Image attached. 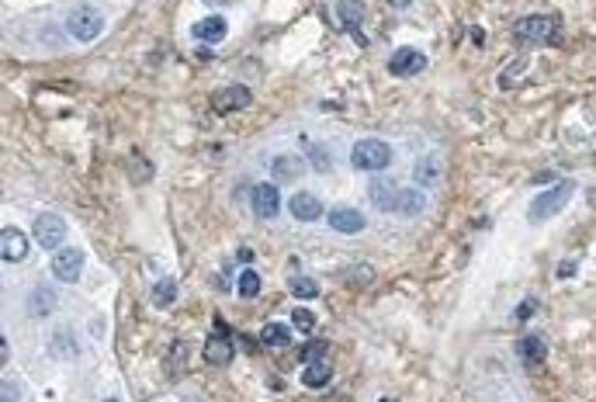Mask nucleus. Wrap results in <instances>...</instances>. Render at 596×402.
<instances>
[{
    "label": "nucleus",
    "mask_w": 596,
    "mask_h": 402,
    "mask_svg": "<svg viewBox=\"0 0 596 402\" xmlns=\"http://www.w3.org/2000/svg\"><path fill=\"white\" fill-rule=\"evenodd\" d=\"M351 163L357 170L378 174V170H385V166L392 163V149H388V142H381V139H361V142L353 146Z\"/></svg>",
    "instance_id": "1"
},
{
    "label": "nucleus",
    "mask_w": 596,
    "mask_h": 402,
    "mask_svg": "<svg viewBox=\"0 0 596 402\" xmlns=\"http://www.w3.org/2000/svg\"><path fill=\"white\" fill-rule=\"evenodd\" d=\"M569 198H572V181H562V184H555L551 191H544L541 198H534V205L527 208V218H531V222H544V218L562 212Z\"/></svg>",
    "instance_id": "2"
},
{
    "label": "nucleus",
    "mask_w": 596,
    "mask_h": 402,
    "mask_svg": "<svg viewBox=\"0 0 596 402\" xmlns=\"http://www.w3.org/2000/svg\"><path fill=\"white\" fill-rule=\"evenodd\" d=\"M513 35L523 42H558V21L555 18H520L513 25Z\"/></svg>",
    "instance_id": "3"
},
{
    "label": "nucleus",
    "mask_w": 596,
    "mask_h": 402,
    "mask_svg": "<svg viewBox=\"0 0 596 402\" xmlns=\"http://www.w3.org/2000/svg\"><path fill=\"white\" fill-rule=\"evenodd\" d=\"M66 240V222L59 218V215L46 212L35 218V243L42 246V250H59Z\"/></svg>",
    "instance_id": "4"
},
{
    "label": "nucleus",
    "mask_w": 596,
    "mask_h": 402,
    "mask_svg": "<svg viewBox=\"0 0 596 402\" xmlns=\"http://www.w3.org/2000/svg\"><path fill=\"white\" fill-rule=\"evenodd\" d=\"M66 28H70V35H77L80 42H94V38L101 35V28H105V18H101L94 7H77V11L70 14Z\"/></svg>",
    "instance_id": "5"
},
{
    "label": "nucleus",
    "mask_w": 596,
    "mask_h": 402,
    "mask_svg": "<svg viewBox=\"0 0 596 402\" xmlns=\"http://www.w3.org/2000/svg\"><path fill=\"white\" fill-rule=\"evenodd\" d=\"M250 90L246 87H222V90H215L212 94V111L215 115H229V111H243V107H250Z\"/></svg>",
    "instance_id": "6"
},
{
    "label": "nucleus",
    "mask_w": 596,
    "mask_h": 402,
    "mask_svg": "<svg viewBox=\"0 0 596 402\" xmlns=\"http://www.w3.org/2000/svg\"><path fill=\"white\" fill-rule=\"evenodd\" d=\"M423 66H427V55L420 49H399L388 59V73H395V77H416V73H423Z\"/></svg>",
    "instance_id": "7"
},
{
    "label": "nucleus",
    "mask_w": 596,
    "mask_h": 402,
    "mask_svg": "<svg viewBox=\"0 0 596 402\" xmlns=\"http://www.w3.org/2000/svg\"><path fill=\"white\" fill-rule=\"evenodd\" d=\"M0 257H4L7 264H18V260H25V257H28L25 233H18L14 226H7V229L0 233Z\"/></svg>",
    "instance_id": "8"
},
{
    "label": "nucleus",
    "mask_w": 596,
    "mask_h": 402,
    "mask_svg": "<svg viewBox=\"0 0 596 402\" xmlns=\"http://www.w3.org/2000/svg\"><path fill=\"white\" fill-rule=\"evenodd\" d=\"M83 270V253L80 250H59L53 257V274L59 281H77Z\"/></svg>",
    "instance_id": "9"
},
{
    "label": "nucleus",
    "mask_w": 596,
    "mask_h": 402,
    "mask_svg": "<svg viewBox=\"0 0 596 402\" xmlns=\"http://www.w3.org/2000/svg\"><path fill=\"white\" fill-rule=\"evenodd\" d=\"M250 198H253V212L260 215V218H274V215L281 212V198H277L274 184H257V188L250 191Z\"/></svg>",
    "instance_id": "10"
},
{
    "label": "nucleus",
    "mask_w": 596,
    "mask_h": 402,
    "mask_svg": "<svg viewBox=\"0 0 596 402\" xmlns=\"http://www.w3.org/2000/svg\"><path fill=\"white\" fill-rule=\"evenodd\" d=\"M329 229H336V233H344V236H353V233H361V229H364V215L357 212V208L340 205V208H333V212H329Z\"/></svg>",
    "instance_id": "11"
},
{
    "label": "nucleus",
    "mask_w": 596,
    "mask_h": 402,
    "mask_svg": "<svg viewBox=\"0 0 596 402\" xmlns=\"http://www.w3.org/2000/svg\"><path fill=\"white\" fill-rule=\"evenodd\" d=\"M292 215L295 218H302V222H316L319 215H323V201L316 198V194H309V191H298V194H292Z\"/></svg>",
    "instance_id": "12"
},
{
    "label": "nucleus",
    "mask_w": 596,
    "mask_h": 402,
    "mask_svg": "<svg viewBox=\"0 0 596 402\" xmlns=\"http://www.w3.org/2000/svg\"><path fill=\"white\" fill-rule=\"evenodd\" d=\"M271 174L277 181H298V177L305 174V160L295 157V153H281V157L271 163Z\"/></svg>",
    "instance_id": "13"
},
{
    "label": "nucleus",
    "mask_w": 596,
    "mask_h": 402,
    "mask_svg": "<svg viewBox=\"0 0 596 402\" xmlns=\"http://www.w3.org/2000/svg\"><path fill=\"white\" fill-rule=\"evenodd\" d=\"M516 354H520V361L527 364V368H538L544 357H548V344H544V337H523L520 340V347H516Z\"/></svg>",
    "instance_id": "14"
},
{
    "label": "nucleus",
    "mask_w": 596,
    "mask_h": 402,
    "mask_svg": "<svg viewBox=\"0 0 596 402\" xmlns=\"http://www.w3.org/2000/svg\"><path fill=\"white\" fill-rule=\"evenodd\" d=\"M225 31H229V25H225V18H218V14H212V18H205V21H198V25L191 28V35H194L198 42H222Z\"/></svg>",
    "instance_id": "15"
},
{
    "label": "nucleus",
    "mask_w": 596,
    "mask_h": 402,
    "mask_svg": "<svg viewBox=\"0 0 596 402\" xmlns=\"http://www.w3.org/2000/svg\"><path fill=\"white\" fill-rule=\"evenodd\" d=\"M205 361L215 364V368H225V364L233 361V344H229L222 333L208 337V340H205Z\"/></svg>",
    "instance_id": "16"
},
{
    "label": "nucleus",
    "mask_w": 596,
    "mask_h": 402,
    "mask_svg": "<svg viewBox=\"0 0 596 402\" xmlns=\"http://www.w3.org/2000/svg\"><path fill=\"white\" fill-rule=\"evenodd\" d=\"M336 14H340V21L353 31V38L364 46V35H361V18H364V4L361 0H340V7H336Z\"/></svg>",
    "instance_id": "17"
},
{
    "label": "nucleus",
    "mask_w": 596,
    "mask_h": 402,
    "mask_svg": "<svg viewBox=\"0 0 596 402\" xmlns=\"http://www.w3.org/2000/svg\"><path fill=\"white\" fill-rule=\"evenodd\" d=\"M371 201L378 205L381 212H395V198H399V191H395V184L392 181H385V177H378L375 184H371Z\"/></svg>",
    "instance_id": "18"
},
{
    "label": "nucleus",
    "mask_w": 596,
    "mask_h": 402,
    "mask_svg": "<svg viewBox=\"0 0 596 402\" xmlns=\"http://www.w3.org/2000/svg\"><path fill=\"white\" fill-rule=\"evenodd\" d=\"M329 378H333V368H329L326 361H312V364H305V371H302V381H305L309 388H323V385H329Z\"/></svg>",
    "instance_id": "19"
},
{
    "label": "nucleus",
    "mask_w": 596,
    "mask_h": 402,
    "mask_svg": "<svg viewBox=\"0 0 596 402\" xmlns=\"http://www.w3.org/2000/svg\"><path fill=\"white\" fill-rule=\"evenodd\" d=\"M260 340L271 344V347H284V344H292V326H284V322H267V326L260 329Z\"/></svg>",
    "instance_id": "20"
},
{
    "label": "nucleus",
    "mask_w": 596,
    "mask_h": 402,
    "mask_svg": "<svg viewBox=\"0 0 596 402\" xmlns=\"http://www.w3.org/2000/svg\"><path fill=\"white\" fill-rule=\"evenodd\" d=\"M395 212L403 215H420L423 212V194L413 188H403L399 191V198H395Z\"/></svg>",
    "instance_id": "21"
},
{
    "label": "nucleus",
    "mask_w": 596,
    "mask_h": 402,
    "mask_svg": "<svg viewBox=\"0 0 596 402\" xmlns=\"http://www.w3.org/2000/svg\"><path fill=\"white\" fill-rule=\"evenodd\" d=\"M174 298H177V281H174V277H163V281H156V285H153V305L166 309Z\"/></svg>",
    "instance_id": "22"
},
{
    "label": "nucleus",
    "mask_w": 596,
    "mask_h": 402,
    "mask_svg": "<svg viewBox=\"0 0 596 402\" xmlns=\"http://www.w3.org/2000/svg\"><path fill=\"white\" fill-rule=\"evenodd\" d=\"M437 177H440V160H430V157H423V160L416 163V181L420 184H434Z\"/></svg>",
    "instance_id": "23"
},
{
    "label": "nucleus",
    "mask_w": 596,
    "mask_h": 402,
    "mask_svg": "<svg viewBox=\"0 0 596 402\" xmlns=\"http://www.w3.org/2000/svg\"><path fill=\"white\" fill-rule=\"evenodd\" d=\"M53 292H42V288H35V292H31V298H28V309H31V312H35V316H46V312H49V309H53Z\"/></svg>",
    "instance_id": "24"
},
{
    "label": "nucleus",
    "mask_w": 596,
    "mask_h": 402,
    "mask_svg": "<svg viewBox=\"0 0 596 402\" xmlns=\"http://www.w3.org/2000/svg\"><path fill=\"white\" fill-rule=\"evenodd\" d=\"M236 288H240V295L243 298H257L260 295V277H257L253 270H243L240 281H236Z\"/></svg>",
    "instance_id": "25"
},
{
    "label": "nucleus",
    "mask_w": 596,
    "mask_h": 402,
    "mask_svg": "<svg viewBox=\"0 0 596 402\" xmlns=\"http://www.w3.org/2000/svg\"><path fill=\"white\" fill-rule=\"evenodd\" d=\"M323 354H326V344L323 340H312L309 347L298 350V361H302V364H312V361H323Z\"/></svg>",
    "instance_id": "26"
},
{
    "label": "nucleus",
    "mask_w": 596,
    "mask_h": 402,
    "mask_svg": "<svg viewBox=\"0 0 596 402\" xmlns=\"http://www.w3.org/2000/svg\"><path fill=\"white\" fill-rule=\"evenodd\" d=\"M292 326L302 329V333H312L316 319H312V312H309V309H292Z\"/></svg>",
    "instance_id": "27"
},
{
    "label": "nucleus",
    "mask_w": 596,
    "mask_h": 402,
    "mask_svg": "<svg viewBox=\"0 0 596 402\" xmlns=\"http://www.w3.org/2000/svg\"><path fill=\"white\" fill-rule=\"evenodd\" d=\"M292 292H295L298 298H316L319 295L316 281H309V277H295V281H292Z\"/></svg>",
    "instance_id": "28"
},
{
    "label": "nucleus",
    "mask_w": 596,
    "mask_h": 402,
    "mask_svg": "<svg viewBox=\"0 0 596 402\" xmlns=\"http://www.w3.org/2000/svg\"><path fill=\"white\" fill-rule=\"evenodd\" d=\"M534 305H538V302H534V298H527V302H523V305L516 309V319H520V322H527L531 316H534Z\"/></svg>",
    "instance_id": "29"
},
{
    "label": "nucleus",
    "mask_w": 596,
    "mask_h": 402,
    "mask_svg": "<svg viewBox=\"0 0 596 402\" xmlns=\"http://www.w3.org/2000/svg\"><path fill=\"white\" fill-rule=\"evenodd\" d=\"M569 274H575V264H558V277H569Z\"/></svg>",
    "instance_id": "30"
},
{
    "label": "nucleus",
    "mask_w": 596,
    "mask_h": 402,
    "mask_svg": "<svg viewBox=\"0 0 596 402\" xmlns=\"http://www.w3.org/2000/svg\"><path fill=\"white\" fill-rule=\"evenodd\" d=\"M14 399V385L11 381H4V402H11Z\"/></svg>",
    "instance_id": "31"
},
{
    "label": "nucleus",
    "mask_w": 596,
    "mask_h": 402,
    "mask_svg": "<svg viewBox=\"0 0 596 402\" xmlns=\"http://www.w3.org/2000/svg\"><path fill=\"white\" fill-rule=\"evenodd\" d=\"M236 257H240V260H243V264H250V260H253V250H246V246H243V250H240V253H236Z\"/></svg>",
    "instance_id": "32"
},
{
    "label": "nucleus",
    "mask_w": 596,
    "mask_h": 402,
    "mask_svg": "<svg viewBox=\"0 0 596 402\" xmlns=\"http://www.w3.org/2000/svg\"><path fill=\"white\" fill-rule=\"evenodd\" d=\"M388 4H395V7H409V0H388Z\"/></svg>",
    "instance_id": "33"
},
{
    "label": "nucleus",
    "mask_w": 596,
    "mask_h": 402,
    "mask_svg": "<svg viewBox=\"0 0 596 402\" xmlns=\"http://www.w3.org/2000/svg\"><path fill=\"white\" fill-rule=\"evenodd\" d=\"M105 402H118V399H105Z\"/></svg>",
    "instance_id": "34"
}]
</instances>
